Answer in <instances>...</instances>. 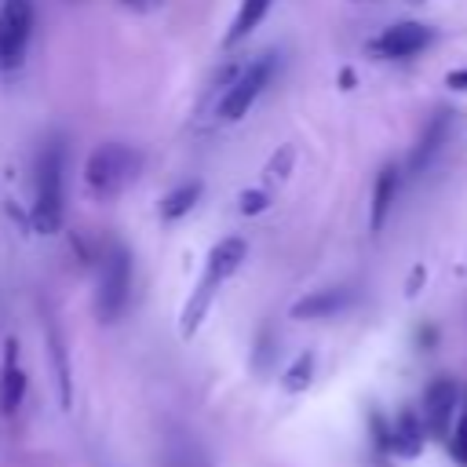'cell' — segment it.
<instances>
[{
	"mask_svg": "<svg viewBox=\"0 0 467 467\" xmlns=\"http://www.w3.org/2000/svg\"><path fill=\"white\" fill-rule=\"evenodd\" d=\"M66 146L58 139H51L40 157H36V186H33V230L36 234H58L62 230V215H66Z\"/></svg>",
	"mask_w": 467,
	"mask_h": 467,
	"instance_id": "obj_1",
	"label": "cell"
},
{
	"mask_svg": "<svg viewBox=\"0 0 467 467\" xmlns=\"http://www.w3.org/2000/svg\"><path fill=\"white\" fill-rule=\"evenodd\" d=\"M142 168L139 150L124 146V142H102L91 150L88 164H84V186L95 201H109L117 197Z\"/></svg>",
	"mask_w": 467,
	"mask_h": 467,
	"instance_id": "obj_2",
	"label": "cell"
},
{
	"mask_svg": "<svg viewBox=\"0 0 467 467\" xmlns=\"http://www.w3.org/2000/svg\"><path fill=\"white\" fill-rule=\"evenodd\" d=\"M131 296V252L120 241H109L99 259V288H95V317L113 325Z\"/></svg>",
	"mask_w": 467,
	"mask_h": 467,
	"instance_id": "obj_3",
	"label": "cell"
},
{
	"mask_svg": "<svg viewBox=\"0 0 467 467\" xmlns=\"http://www.w3.org/2000/svg\"><path fill=\"white\" fill-rule=\"evenodd\" d=\"M274 69H277V55H259V58H252L248 66H241V73L230 80V88L223 91V99H219V106H215L219 120H230V124L241 120V117L255 106V99L263 95V88L270 84Z\"/></svg>",
	"mask_w": 467,
	"mask_h": 467,
	"instance_id": "obj_4",
	"label": "cell"
},
{
	"mask_svg": "<svg viewBox=\"0 0 467 467\" xmlns=\"http://www.w3.org/2000/svg\"><path fill=\"white\" fill-rule=\"evenodd\" d=\"M33 36V0H0V69L22 66Z\"/></svg>",
	"mask_w": 467,
	"mask_h": 467,
	"instance_id": "obj_5",
	"label": "cell"
},
{
	"mask_svg": "<svg viewBox=\"0 0 467 467\" xmlns=\"http://www.w3.org/2000/svg\"><path fill=\"white\" fill-rule=\"evenodd\" d=\"M434 29L431 26H423V22H394V26H387L372 44H368V51H376L379 58H412V55H420L423 47H431L434 44Z\"/></svg>",
	"mask_w": 467,
	"mask_h": 467,
	"instance_id": "obj_6",
	"label": "cell"
},
{
	"mask_svg": "<svg viewBox=\"0 0 467 467\" xmlns=\"http://www.w3.org/2000/svg\"><path fill=\"white\" fill-rule=\"evenodd\" d=\"M456 401H460V390H456V383L449 376L431 379V387L423 390V427H427L431 438H445L449 434Z\"/></svg>",
	"mask_w": 467,
	"mask_h": 467,
	"instance_id": "obj_7",
	"label": "cell"
},
{
	"mask_svg": "<svg viewBox=\"0 0 467 467\" xmlns=\"http://www.w3.org/2000/svg\"><path fill=\"white\" fill-rule=\"evenodd\" d=\"M449 131H452V113H449V109H434L431 120L423 124V131H420L412 153H409V175H423V171L431 168V161L441 153Z\"/></svg>",
	"mask_w": 467,
	"mask_h": 467,
	"instance_id": "obj_8",
	"label": "cell"
},
{
	"mask_svg": "<svg viewBox=\"0 0 467 467\" xmlns=\"http://www.w3.org/2000/svg\"><path fill=\"white\" fill-rule=\"evenodd\" d=\"M354 303V292L350 288H321V292H310L303 299L292 303V317L296 321H317V317H332L339 310H347Z\"/></svg>",
	"mask_w": 467,
	"mask_h": 467,
	"instance_id": "obj_9",
	"label": "cell"
},
{
	"mask_svg": "<svg viewBox=\"0 0 467 467\" xmlns=\"http://www.w3.org/2000/svg\"><path fill=\"white\" fill-rule=\"evenodd\" d=\"M423 441H427V427H423V416L412 412V409H401L398 420L390 423V434H387V449L412 460L423 452Z\"/></svg>",
	"mask_w": 467,
	"mask_h": 467,
	"instance_id": "obj_10",
	"label": "cell"
},
{
	"mask_svg": "<svg viewBox=\"0 0 467 467\" xmlns=\"http://www.w3.org/2000/svg\"><path fill=\"white\" fill-rule=\"evenodd\" d=\"M26 398V372L18 365V339L4 343V365H0V412L11 416Z\"/></svg>",
	"mask_w": 467,
	"mask_h": 467,
	"instance_id": "obj_11",
	"label": "cell"
},
{
	"mask_svg": "<svg viewBox=\"0 0 467 467\" xmlns=\"http://www.w3.org/2000/svg\"><path fill=\"white\" fill-rule=\"evenodd\" d=\"M244 255H248V244H244L241 237H223V241H219V244H212V252H208V263H204V281L223 285L226 277H234V274L241 270Z\"/></svg>",
	"mask_w": 467,
	"mask_h": 467,
	"instance_id": "obj_12",
	"label": "cell"
},
{
	"mask_svg": "<svg viewBox=\"0 0 467 467\" xmlns=\"http://www.w3.org/2000/svg\"><path fill=\"white\" fill-rule=\"evenodd\" d=\"M398 168L394 164H387V168H379V175H376V186H372V208H368V230L372 234H379L383 230V223H387V215H390V208H394V197H398Z\"/></svg>",
	"mask_w": 467,
	"mask_h": 467,
	"instance_id": "obj_13",
	"label": "cell"
},
{
	"mask_svg": "<svg viewBox=\"0 0 467 467\" xmlns=\"http://www.w3.org/2000/svg\"><path fill=\"white\" fill-rule=\"evenodd\" d=\"M215 288L219 285H212V281H197V288L190 292V299H186V306H182V314H179V336L182 339H190L197 328H201V321H204V314H208V306H212V299H215Z\"/></svg>",
	"mask_w": 467,
	"mask_h": 467,
	"instance_id": "obj_14",
	"label": "cell"
},
{
	"mask_svg": "<svg viewBox=\"0 0 467 467\" xmlns=\"http://www.w3.org/2000/svg\"><path fill=\"white\" fill-rule=\"evenodd\" d=\"M270 4L274 0H241V7H237V18H234V26H230V33L223 36V47H237L259 22H263V15L270 11Z\"/></svg>",
	"mask_w": 467,
	"mask_h": 467,
	"instance_id": "obj_15",
	"label": "cell"
},
{
	"mask_svg": "<svg viewBox=\"0 0 467 467\" xmlns=\"http://www.w3.org/2000/svg\"><path fill=\"white\" fill-rule=\"evenodd\" d=\"M201 179H190V182H179L164 201H161V219H168V223H175V219H182L197 201H201Z\"/></svg>",
	"mask_w": 467,
	"mask_h": 467,
	"instance_id": "obj_16",
	"label": "cell"
},
{
	"mask_svg": "<svg viewBox=\"0 0 467 467\" xmlns=\"http://www.w3.org/2000/svg\"><path fill=\"white\" fill-rule=\"evenodd\" d=\"M47 347H51V361H55V376H58V398L62 409H69V365H66V343L58 336L55 325H47Z\"/></svg>",
	"mask_w": 467,
	"mask_h": 467,
	"instance_id": "obj_17",
	"label": "cell"
},
{
	"mask_svg": "<svg viewBox=\"0 0 467 467\" xmlns=\"http://www.w3.org/2000/svg\"><path fill=\"white\" fill-rule=\"evenodd\" d=\"M310 379H314V354L306 350V354H299V358L285 368L281 387H285L288 394H299V390H306V387H310Z\"/></svg>",
	"mask_w": 467,
	"mask_h": 467,
	"instance_id": "obj_18",
	"label": "cell"
},
{
	"mask_svg": "<svg viewBox=\"0 0 467 467\" xmlns=\"http://www.w3.org/2000/svg\"><path fill=\"white\" fill-rule=\"evenodd\" d=\"M292 161H296V150L292 146H277V153H270L266 168H263V186H277L288 179L292 171Z\"/></svg>",
	"mask_w": 467,
	"mask_h": 467,
	"instance_id": "obj_19",
	"label": "cell"
},
{
	"mask_svg": "<svg viewBox=\"0 0 467 467\" xmlns=\"http://www.w3.org/2000/svg\"><path fill=\"white\" fill-rule=\"evenodd\" d=\"M449 452H452V460H456V463H463V467H467V412H463V416L456 420V427H452Z\"/></svg>",
	"mask_w": 467,
	"mask_h": 467,
	"instance_id": "obj_20",
	"label": "cell"
},
{
	"mask_svg": "<svg viewBox=\"0 0 467 467\" xmlns=\"http://www.w3.org/2000/svg\"><path fill=\"white\" fill-rule=\"evenodd\" d=\"M266 204H270L266 186H263V190H244V193H241V212H244V215H259Z\"/></svg>",
	"mask_w": 467,
	"mask_h": 467,
	"instance_id": "obj_21",
	"label": "cell"
},
{
	"mask_svg": "<svg viewBox=\"0 0 467 467\" xmlns=\"http://www.w3.org/2000/svg\"><path fill=\"white\" fill-rule=\"evenodd\" d=\"M445 84H449L452 91H467V69H449Z\"/></svg>",
	"mask_w": 467,
	"mask_h": 467,
	"instance_id": "obj_22",
	"label": "cell"
},
{
	"mask_svg": "<svg viewBox=\"0 0 467 467\" xmlns=\"http://www.w3.org/2000/svg\"><path fill=\"white\" fill-rule=\"evenodd\" d=\"M420 281H427V270H423V266H416V270L409 274V285H405V292H409V296H416V288H420Z\"/></svg>",
	"mask_w": 467,
	"mask_h": 467,
	"instance_id": "obj_23",
	"label": "cell"
},
{
	"mask_svg": "<svg viewBox=\"0 0 467 467\" xmlns=\"http://www.w3.org/2000/svg\"><path fill=\"white\" fill-rule=\"evenodd\" d=\"M128 7H135V11H150V7H157L161 0H124Z\"/></svg>",
	"mask_w": 467,
	"mask_h": 467,
	"instance_id": "obj_24",
	"label": "cell"
},
{
	"mask_svg": "<svg viewBox=\"0 0 467 467\" xmlns=\"http://www.w3.org/2000/svg\"><path fill=\"white\" fill-rule=\"evenodd\" d=\"M339 80H343V88H350V84H354V73H350V69H343V73H339Z\"/></svg>",
	"mask_w": 467,
	"mask_h": 467,
	"instance_id": "obj_25",
	"label": "cell"
}]
</instances>
